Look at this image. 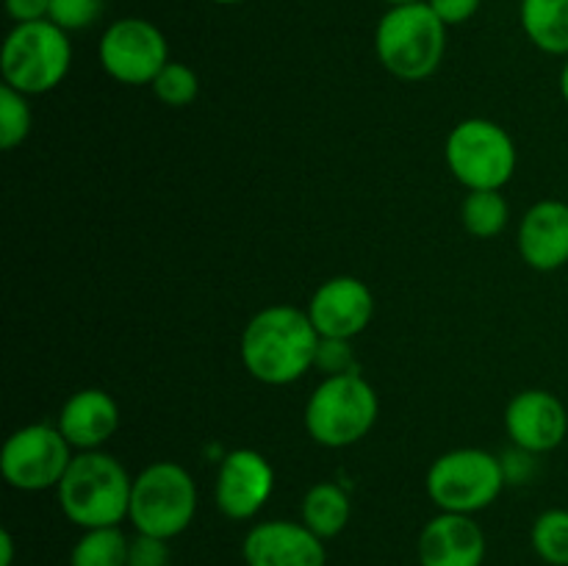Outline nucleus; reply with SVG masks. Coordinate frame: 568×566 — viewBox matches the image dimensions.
<instances>
[{
    "label": "nucleus",
    "instance_id": "1",
    "mask_svg": "<svg viewBox=\"0 0 568 566\" xmlns=\"http://www.w3.org/2000/svg\"><path fill=\"white\" fill-rule=\"evenodd\" d=\"M320 331L308 311L270 305L247 322L242 333L244 370L266 386H288L316 366Z\"/></svg>",
    "mask_w": 568,
    "mask_h": 566
},
{
    "label": "nucleus",
    "instance_id": "2",
    "mask_svg": "<svg viewBox=\"0 0 568 566\" xmlns=\"http://www.w3.org/2000/svg\"><path fill=\"white\" fill-rule=\"evenodd\" d=\"M131 492L133 481L125 466L114 455L100 449L78 453L55 486L61 514L83 530L116 527L128 519Z\"/></svg>",
    "mask_w": 568,
    "mask_h": 566
},
{
    "label": "nucleus",
    "instance_id": "3",
    "mask_svg": "<svg viewBox=\"0 0 568 566\" xmlns=\"http://www.w3.org/2000/svg\"><path fill=\"white\" fill-rule=\"evenodd\" d=\"M375 53L399 81H425L447 53V26L427 0L392 6L375 28Z\"/></svg>",
    "mask_w": 568,
    "mask_h": 566
},
{
    "label": "nucleus",
    "instance_id": "4",
    "mask_svg": "<svg viewBox=\"0 0 568 566\" xmlns=\"http://www.w3.org/2000/svg\"><path fill=\"white\" fill-rule=\"evenodd\" d=\"M381 400L358 372L327 375L305 403V431L316 444L344 449L358 444L375 427Z\"/></svg>",
    "mask_w": 568,
    "mask_h": 566
},
{
    "label": "nucleus",
    "instance_id": "5",
    "mask_svg": "<svg viewBox=\"0 0 568 566\" xmlns=\"http://www.w3.org/2000/svg\"><path fill=\"white\" fill-rule=\"evenodd\" d=\"M72 67L70 33L50 20L22 22L9 31L0 53L6 87L22 94L53 92Z\"/></svg>",
    "mask_w": 568,
    "mask_h": 566
},
{
    "label": "nucleus",
    "instance_id": "6",
    "mask_svg": "<svg viewBox=\"0 0 568 566\" xmlns=\"http://www.w3.org/2000/svg\"><path fill=\"white\" fill-rule=\"evenodd\" d=\"M197 514V486L175 461H155L133 477L128 522L136 533L175 538Z\"/></svg>",
    "mask_w": 568,
    "mask_h": 566
},
{
    "label": "nucleus",
    "instance_id": "7",
    "mask_svg": "<svg viewBox=\"0 0 568 566\" xmlns=\"http://www.w3.org/2000/svg\"><path fill=\"white\" fill-rule=\"evenodd\" d=\"M508 469L488 449L460 447L438 455L427 469V494L444 514H477L503 494Z\"/></svg>",
    "mask_w": 568,
    "mask_h": 566
},
{
    "label": "nucleus",
    "instance_id": "8",
    "mask_svg": "<svg viewBox=\"0 0 568 566\" xmlns=\"http://www.w3.org/2000/svg\"><path fill=\"white\" fill-rule=\"evenodd\" d=\"M449 172L469 192L503 189L516 172V144L503 125L483 117L458 122L444 144Z\"/></svg>",
    "mask_w": 568,
    "mask_h": 566
},
{
    "label": "nucleus",
    "instance_id": "9",
    "mask_svg": "<svg viewBox=\"0 0 568 566\" xmlns=\"http://www.w3.org/2000/svg\"><path fill=\"white\" fill-rule=\"evenodd\" d=\"M72 458V444L59 425L33 422L6 438L0 449V472L17 492H48L59 486Z\"/></svg>",
    "mask_w": 568,
    "mask_h": 566
},
{
    "label": "nucleus",
    "instance_id": "10",
    "mask_svg": "<svg viewBox=\"0 0 568 566\" xmlns=\"http://www.w3.org/2000/svg\"><path fill=\"white\" fill-rule=\"evenodd\" d=\"M100 67L125 87H144L170 64L164 31L144 17H122L103 31L98 44Z\"/></svg>",
    "mask_w": 568,
    "mask_h": 566
},
{
    "label": "nucleus",
    "instance_id": "11",
    "mask_svg": "<svg viewBox=\"0 0 568 566\" xmlns=\"http://www.w3.org/2000/svg\"><path fill=\"white\" fill-rule=\"evenodd\" d=\"M275 469L258 449H233L222 458L214 483V503L222 516L247 522L270 503Z\"/></svg>",
    "mask_w": 568,
    "mask_h": 566
},
{
    "label": "nucleus",
    "instance_id": "12",
    "mask_svg": "<svg viewBox=\"0 0 568 566\" xmlns=\"http://www.w3.org/2000/svg\"><path fill=\"white\" fill-rule=\"evenodd\" d=\"M308 316L322 338H355L375 316V294L361 277L336 275L320 283L308 303Z\"/></svg>",
    "mask_w": 568,
    "mask_h": 566
},
{
    "label": "nucleus",
    "instance_id": "13",
    "mask_svg": "<svg viewBox=\"0 0 568 566\" xmlns=\"http://www.w3.org/2000/svg\"><path fill=\"white\" fill-rule=\"evenodd\" d=\"M505 431L521 453H552L568 433V411L558 394L547 388H525L505 408Z\"/></svg>",
    "mask_w": 568,
    "mask_h": 566
},
{
    "label": "nucleus",
    "instance_id": "14",
    "mask_svg": "<svg viewBox=\"0 0 568 566\" xmlns=\"http://www.w3.org/2000/svg\"><path fill=\"white\" fill-rule=\"evenodd\" d=\"M242 558L247 566H325L327 549L303 522L266 519L247 530Z\"/></svg>",
    "mask_w": 568,
    "mask_h": 566
},
{
    "label": "nucleus",
    "instance_id": "15",
    "mask_svg": "<svg viewBox=\"0 0 568 566\" xmlns=\"http://www.w3.org/2000/svg\"><path fill=\"white\" fill-rule=\"evenodd\" d=\"M488 542L469 514H438L422 527L416 555L419 566H483Z\"/></svg>",
    "mask_w": 568,
    "mask_h": 566
},
{
    "label": "nucleus",
    "instance_id": "16",
    "mask_svg": "<svg viewBox=\"0 0 568 566\" xmlns=\"http://www.w3.org/2000/svg\"><path fill=\"white\" fill-rule=\"evenodd\" d=\"M519 253L527 266L555 272L568 264V203L538 200L519 225Z\"/></svg>",
    "mask_w": 568,
    "mask_h": 566
},
{
    "label": "nucleus",
    "instance_id": "17",
    "mask_svg": "<svg viewBox=\"0 0 568 566\" xmlns=\"http://www.w3.org/2000/svg\"><path fill=\"white\" fill-rule=\"evenodd\" d=\"M59 431L75 449H100L120 427V405L103 388H81L59 411Z\"/></svg>",
    "mask_w": 568,
    "mask_h": 566
},
{
    "label": "nucleus",
    "instance_id": "18",
    "mask_svg": "<svg viewBox=\"0 0 568 566\" xmlns=\"http://www.w3.org/2000/svg\"><path fill=\"white\" fill-rule=\"evenodd\" d=\"M519 20L541 53L568 55V0H521Z\"/></svg>",
    "mask_w": 568,
    "mask_h": 566
},
{
    "label": "nucleus",
    "instance_id": "19",
    "mask_svg": "<svg viewBox=\"0 0 568 566\" xmlns=\"http://www.w3.org/2000/svg\"><path fill=\"white\" fill-rule=\"evenodd\" d=\"M300 516H303L300 522L308 530H314L316 536L327 542V538L342 536L344 527L349 525L353 503H349V494L338 483L322 481L305 492L303 505H300Z\"/></svg>",
    "mask_w": 568,
    "mask_h": 566
},
{
    "label": "nucleus",
    "instance_id": "20",
    "mask_svg": "<svg viewBox=\"0 0 568 566\" xmlns=\"http://www.w3.org/2000/svg\"><path fill=\"white\" fill-rule=\"evenodd\" d=\"M510 216V205L505 200L503 189H475L466 194L460 205V220L464 228L477 239H494L505 231Z\"/></svg>",
    "mask_w": 568,
    "mask_h": 566
},
{
    "label": "nucleus",
    "instance_id": "21",
    "mask_svg": "<svg viewBox=\"0 0 568 566\" xmlns=\"http://www.w3.org/2000/svg\"><path fill=\"white\" fill-rule=\"evenodd\" d=\"M131 536L116 527H92L83 530L70 553V566H128Z\"/></svg>",
    "mask_w": 568,
    "mask_h": 566
},
{
    "label": "nucleus",
    "instance_id": "22",
    "mask_svg": "<svg viewBox=\"0 0 568 566\" xmlns=\"http://www.w3.org/2000/svg\"><path fill=\"white\" fill-rule=\"evenodd\" d=\"M530 542L538 558L549 566H568V511L549 508L530 527Z\"/></svg>",
    "mask_w": 568,
    "mask_h": 566
},
{
    "label": "nucleus",
    "instance_id": "23",
    "mask_svg": "<svg viewBox=\"0 0 568 566\" xmlns=\"http://www.w3.org/2000/svg\"><path fill=\"white\" fill-rule=\"evenodd\" d=\"M33 128L31 105H28V94L17 92L11 87H0V148L14 150L28 139Z\"/></svg>",
    "mask_w": 568,
    "mask_h": 566
},
{
    "label": "nucleus",
    "instance_id": "24",
    "mask_svg": "<svg viewBox=\"0 0 568 566\" xmlns=\"http://www.w3.org/2000/svg\"><path fill=\"white\" fill-rule=\"evenodd\" d=\"M155 92V98L161 100L170 109H183V105L194 103V98L200 94V78L183 61H170L164 70L155 75V81L150 83Z\"/></svg>",
    "mask_w": 568,
    "mask_h": 566
},
{
    "label": "nucleus",
    "instance_id": "25",
    "mask_svg": "<svg viewBox=\"0 0 568 566\" xmlns=\"http://www.w3.org/2000/svg\"><path fill=\"white\" fill-rule=\"evenodd\" d=\"M105 0H50V22L64 28L67 33L83 31L94 26L103 14Z\"/></svg>",
    "mask_w": 568,
    "mask_h": 566
},
{
    "label": "nucleus",
    "instance_id": "26",
    "mask_svg": "<svg viewBox=\"0 0 568 566\" xmlns=\"http://www.w3.org/2000/svg\"><path fill=\"white\" fill-rule=\"evenodd\" d=\"M128 566H170V542L148 533H133L128 544Z\"/></svg>",
    "mask_w": 568,
    "mask_h": 566
},
{
    "label": "nucleus",
    "instance_id": "27",
    "mask_svg": "<svg viewBox=\"0 0 568 566\" xmlns=\"http://www.w3.org/2000/svg\"><path fill=\"white\" fill-rule=\"evenodd\" d=\"M316 366L325 370L327 375H344L353 370V350L347 338H322L316 350Z\"/></svg>",
    "mask_w": 568,
    "mask_h": 566
},
{
    "label": "nucleus",
    "instance_id": "28",
    "mask_svg": "<svg viewBox=\"0 0 568 566\" xmlns=\"http://www.w3.org/2000/svg\"><path fill=\"white\" fill-rule=\"evenodd\" d=\"M427 6H430V9L436 11L438 20L449 28L471 20V17L480 11L483 0H427Z\"/></svg>",
    "mask_w": 568,
    "mask_h": 566
},
{
    "label": "nucleus",
    "instance_id": "29",
    "mask_svg": "<svg viewBox=\"0 0 568 566\" xmlns=\"http://www.w3.org/2000/svg\"><path fill=\"white\" fill-rule=\"evenodd\" d=\"M6 14L14 20V26H22V22L48 20L50 0H6Z\"/></svg>",
    "mask_w": 568,
    "mask_h": 566
},
{
    "label": "nucleus",
    "instance_id": "30",
    "mask_svg": "<svg viewBox=\"0 0 568 566\" xmlns=\"http://www.w3.org/2000/svg\"><path fill=\"white\" fill-rule=\"evenodd\" d=\"M14 564V536L9 530H0V566Z\"/></svg>",
    "mask_w": 568,
    "mask_h": 566
},
{
    "label": "nucleus",
    "instance_id": "31",
    "mask_svg": "<svg viewBox=\"0 0 568 566\" xmlns=\"http://www.w3.org/2000/svg\"><path fill=\"white\" fill-rule=\"evenodd\" d=\"M560 94H564V100L568 103V55H566L564 70H560Z\"/></svg>",
    "mask_w": 568,
    "mask_h": 566
},
{
    "label": "nucleus",
    "instance_id": "32",
    "mask_svg": "<svg viewBox=\"0 0 568 566\" xmlns=\"http://www.w3.org/2000/svg\"><path fill=\"white\" fill-rule=\"evenodd\" d=\"M209 3H216V6H239V3H244V0H209Z\"/></svg>",
    "mask_w": 568,
    "mask_h": 566
},
{
    "label": "nucleus",
    "instance_id": "33",
    "mask_svg": "<svg viewBox=\"0 0 568 566\" xmlns=\"http://www.w3.org/2000/svg\"><path fill=\"white\" fill-rule=\"evenodd\" d=\"M388 6H405V3H419V0H383Z\"/></svg>",
    "mask_w": 568,
    "mask_h": 566
}]
</instances>
